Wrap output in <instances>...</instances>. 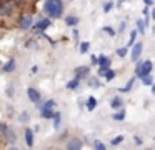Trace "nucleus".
I'll list each match as a JSON object with an SVG mask.
<instances>
[{
    "label": "nucleus",
    "instance_id": "423d86ee",
    "mask_svg": "<svg viewBox=\"0 0 155 150\" xmlns=\"http://www.w3.org/2000/svg\"><path fill=\"white\" fill-rule=\"evenodd\" d=\"M32 27V17L27 15V17H22L20 18V28H28Z\"/></svg>",
    "mask_w": 155,
    "mask_h": 150
},
{
    "label": "nucleus",
    "instance_id": "a211bd4d",
    "mask_svg": "<svg viewBox=\"0 0 155 150\" xmlns=\"http://www.w3.org/2000/svg\"><path fill=\"white\" fill-rule=\"evenodd\" d=\"M122 140H124V137H122V135H118V137H115V138H114V140H112V145H118V143H120V142H122Z\"/></svg>",
    "mask_w": 155,
    "mask_h": 150
},
{
    "label": "nucleus",
    "instance_id": "a878e982",
    "mask_svg": "<svg viewBox=\"0 0 155 150\" xmlns=\"http://www.w3.org/2000/svg\"><path fill=\"white\" fill-rule=\"evenodd\" d=\"M137 25H138V28H140V33H142V32H143V22H142V20H138Z\"/></svg>",
    "mask_w": 155,
    "mask_h": 150
},
{
    "label": "nucleus",
    "instance_id": "6e6552de",
    "mask_svg": "<svg viewBox=\"0 0 155 150\" xmlns=\"http://www.w3.org/2000/svg\"><path fill=\"white\" fill-rule=\"evenodd\" d=\"M25 142H27V145H28V147L34 145V132H32L30 128L25 130Z\"/></svg>",
    "mask_w": 155,
    "mask_h": 150
},
{
    "label": "nucleus",
    "instance_id": "f8f14e48",
    "mask_svg": "<svg viewBox=\"0 0 155 150\" xmlns=\"http://www.w3.org/2000/svg\"><path fill=\"white\" fill-rule=\"evenodd\" d=\"M48 25H50V22H48V20H40V22H38V25H37V28L38 30H45Z\"/></svg>",
    "mask_w": 155,
    "mask_h": 150
},
{
    "label": "nucleus",
    "instance_id": "4be33fe9",
    "mask_svg": "<svg viewBox=\"0 0 155 150\" xmlns=\"http://www.w3.org/2000/svg\"><path fill=\"white\" fill-rule=\"evenodd\" d=\"M107 72H108L107 67H100V72H98V73H100L102 77H105V75H107Z\"/></svg>",
    "mask_w": 155,
    "mask_h": 150
},
{
    "label": "nucleus",
    "instance_id": "412c9836",
    "mask_svg": "<svg viewBox=\"0 0 155 150\" xmlns=\"http://www.w3.org/2000/svg\"><path fill=\"white\" fill-rule=\"evenodd\" d=\"M105 77H107V80H112V78L115 77V72H114V70H108L107 75H105Z\"/></svg>",
    "mask_w": 155,
    "mask_h": 150
},
{
    "label": "nucleus",
    "instance_id": "5701e85b",
    "mask_svg": "<svg viewBox=\"0 0 155 150\" xmlns=\"http://www.w3.org/2000/svg\"><path fill=\"white\" fill-rule=\"evenodd\" d=\"M95 148H98V150H104L105 148V145L102 142H95Z\"/></svg>",
    "mask_w": 155,
    "mask_h": 150
},
{
    "label": "nucleus",
    "instance_id": "7ed1b4c3",
    "mask_svg": "<svg viewBox=\"0 0 155 150\" xmlns=\"http://www.w3.org/2000/svg\"><path fill=\"white\" fill-rule=\"evenodd\" d=\"M140 53H142V43H135L134 50H132V60H134V62H137L138 57H140Z\"/></svg>",
    "mask_w": 155,
    "mask_h": 150
},
{
    "label": "nucleus",
    "instance_id": "ddd939ff",
    "mask_svg": "<svg viewBox=\"0 0 155 150\" xmlns=\"http://www.w3.org/2000/svg\"><path fill=\"white\" fill-rule=\"evenodd\" d=\"M98 63H100V67H108L110 60H108L107 57H100V58H98Z\"/></svg>",
    "mask_w": 155,
    "mask_h": 150
},
{
    "label": "nucleus",
    "instance_id": "aec40b11",
    "mask_svg": "<svg viewBox=\"0 0 155 150\" xmlns=\"http://www.w3.org/2000/svg\"><path fill=\"white\" fill-rule=\"evenodd\" d=\"M120 105H122L120 98H114V100H112V107H115V108H117V107H120Z\"/></svg>",
    "mask_w": 155,
    "mask_h": 150
},
{
    "label": "nucleus",
    "instance_id": "7c9ffc66",
    "mask_svg": "<svg viewBox=\"0 0 155 150\" xmlns=\"http://www.w3.org/2000/svg\"><path fill=\"white\" fill-rule=\"evenodd\" d=\"M135 143H138V145L142 143V138H140V137H135Z\"/></svg>",
    "mask_w": 155,
    "mask_h": 150
},
{
    "label": "nucleus",
    "instance_id": "1a4fd4ad",
    "mask_svg": "<svg viewBox=\"0 0 155 150\" xmlns=\"http://www.w3.org/2000/svg\"><path fill=\"white\" fill-rule=\"evenodd\" d=\"M14 68H15V62H14V60H8V62L4 65V72H12Z\"/></svg>",
    "mask_w": 155,
    "mask_h": 150
},
{
    "label": "nucleus",
    "instance_id": "cd10ccee",
    "mask_svg": "<svg viewBox=\"0 0 155 150\" xmlns=\"http://www.w3.org/2000/svg\"><path fill=\"white\" fill-rule=\"evenodd\" d=\"M142 78H143V82H145V83H152L150 77H147V75H145V77H142Z\"/></svg>",
    "mask_w": 155,
    "mask_h": 150
},
{
    "label": "nucleus",
    "instance_id": "393cba45",
    "mask_svg": "<svg viewBox=\"0 0 155 150\" xmlns=\"http://www.w3.org/2000/svg\"><path fill=\"white\" fill-rule=\"evenodd\" d=\"M58 123H60V115L55 113V127H58Z\"/></svg>",
    "mask_w": 155,
    "mask_h": 150
},
{
    "label": "nucleus",
    "instance_id": "9d476101",
    "mask_svg": "<svg viewBox=\"0 0 155 150\" xmlns=\"http://www.w3.org/2000/svg\"><path fill=\"white\" fill-rule=\"evenodd\" d=\"M75 73H77V77L85 75V73H88V67H78V68H75Z\"/></svg>",
    "mask_w": 155,
    "mask_h": 150
},
{
    "label": "nucleus",
    "instance_id": "473e14b6",
    "mask_svg": "<svg viewBox=\"0 0 155 150\" xmlns=\"http://www.w3.org/2000/svg\"><path fill=\"white\" fill-rule=\"evenodd\" d=\"M152 17H153V18H155V10H153V12H152Z\"/></svg>",
    "mask_w": 155,
    "mask_h": 150
},
{
    "label": "nucleus",
    "instance_id": "0eeeda50",
    "mask_svg": "<svg viewBox=\"0 0 155 150\" xmlns=\"http://www.w3.org/2000/svg\"><path fill=\"white\" fill-rule=\"evenodd\" d=\"M27 93H28V97H30L32 102H38V100H40V93H38L35 88H28Z\"/></svg>",
    "mask_w": 155,
    "mask_h": 150
},
{
    "label": "nucleus",
    "instance_id": "bb28decb",
    "mask_svg": "<svg viewBox=\"0 0 155 150\" xmlns=\"http://www.w3.org/2000/svg\"><path fill=\"white\" fill-rule=\"evenodd\" d=\"M50 107H54V100H50V102H47L44 105V108H50Z\"/></svg>",
    "mask_w": 155,
    "mask_h": 150
},
{
    "label": "nucleus",
    "instance_id": "c85d7f7f",
    "mask_svg": "<svg viewBox=\"0 0 155 150\" xmlns=\"http://www.w3.org/2000/svg\"><path fill=\"white\" fill-rule=\"evenodd\" d=\"M115 118H117V120H122V118H124V112L117 113V115H115Z\"/></svg>",
    "mask_w": 155,
    "mask_h": 150
},
{
    "label": "nucleus",
    "instance_id": "dca6fc26",
    "mask_svg": "<svg viewBox=\"0 0 155 150\" xmlns=\"http://www.w3.org/2000/svg\"><path fill=\"white\" fill-rule=\"evenodd\" d=\"M65 22H67V25H75L78 20L75 18V17H67V20H65Z\"/></svg>",
    "mask_w": 155,
    "mask_h": 150
},
{
    "label": "nucleus",
    "instance_id": "9b49d317",
    "mask_svg": "<svg viewBox=\"0 0 155 150\" xmlns=\"http://www.w3.org/2000/svg\"><path fill=\"white\" fill-rule=\"evenodd\" d=\"M42 115H44L45 118H52V117H55V113L52 112L50 108H42Z\"/></svg>",
    "mask_w": 155,
    "mask_h": 150
},
{
    "label": "nucleus",
    "instance_id": "b1692460",
    "mask_svg": "<svg viewBox=\"0 0 155 150\" xmlns=\"http://www.w3.org/2000/svg\"><path fill=\"white\" fill-rule=\"evenodd\" d=\"M117 53H118L120 57H124L125 53H127V48H118V50H117Z\"/></svg>",
    "mask_w": 155,
    "mask_h": 150
},
{
    "label": "nucleus",
    "instance_id": "f3484780",
    "mask_svg": "<svg viewBox=\"0 0 155 150\" xmlns=\"http://www.w3.org/2000/svg\"><path fill=\"white\" fill-rule=\"evenodd\" d=\"M88 47H90V45H88V42H84V43L80 45V52H82V53H85V52L88 50Z\"/></svg>",
    "mask_w": 155,
    "mask_h": 150
},
{
    "label": "nucleus",
    "instance_id": "2f4dec72",
    "mask_svg": "<svg viewBox=\"0 0 155 150\" xmlns=\"http://www.w3.org/2000/svg\"><path fill=\"white\" fill-rule=\"evenodd\" d=\"M90 85H94V87H97L98 83H97V80H90Z\"/></svg>",
    "mask_w": 155,
    "mask_h": 150
},
{
    "label": "nucleus",
    "instance_id": "4468645a",
    "mask_svg": "<svg viewBox=\"0 0 155 150\" xmlns=\"http://www.w3.org/2000/svg\"><path fill=\"white\" fill-rule=\"evenodd\" d=\"M77 87H78V78H75V80L67 83V88H77Z\"/></svg>",
    "mask_w": 155,
    "mask_h": 150
},
{
    "label": "nucleus",
    "instance_id": "39448f33",
    "mask_svg": "<svg viewBox=\"0 0 155 150\" xmlns=\"http://www.w3.org/2000/svg\"><path fill=\"white\" fill-rule=\"evenodd\" d=\"M67 148L68 150H78V148H82V142L78 138H74V140H70V142H68Z\"/></svg>",
    "mask_w": 155,
    "mask_h": 150
},
{
    "label": "nucleus",
    "instance_id": "f03ea898",
    "mask_svg": "<svg viewBox=\"0 0 155 150\" xmlns=\"http://www.w3.org/2000/svg\"><path fill=\"white\" fill-rule=\"evenodd\" d=\"M150 70H152V62H143V63H140V65L137 67V75L138 77H145V75H148L150 73Z\"/></svg>",
    "mask_w": 155,
    "mask_h": 150
},
{
    "label": "nucleus",
    "instance_id": "f257e3e1",
    "mask_svg": "<svg viewBox=\"0 0 155 150\" xmlns=\"http://www.w3.org/2000/svg\"><path fill=\"white\" fill-rule=\"evenodd\" d=\"M62 10H64V5H62L60 0H47L45 2V12L52 18H58L62 15Z\"/></svg>",
    "mask_w": 155,
    "mask_h": 150
},
{
    "label": "nucleus",
    "instance_id": "6ab92c4d",
    "mask_svg": "<svg viewBox=\"0 0 155 150\" xmlns=\"http://www.w3.org/2000/svg\"><path fill=\"white\" fill-rule=\"evenodd\" d=\"M132 85H134V80H128L127 87H124V88H122V92H128V90L132 88Z\"/></svg>",
    "mask_w": 155,
    "mask_h": 150
},
{
    "label": "nucleus",
    "instance_id": "20e7f679",
    "mask_svg": "<svg viewBox=\"0 0 155 150\" xmlns=\"http://www.w3.org/2000/svg\"><path fill=\"white\" fill-rule=\"evenodd\" d=\"M12 8H14V7H12V2H5L4 5H0V13H2V15H8V13L12 12Z\"/></svg>",
    "mask_w": 155,
    "mask_h": 150
},
{
    "label": "nucleus",
    "instance_id": "2eb2a0df",
    "mask_svg": "<svg viewBox=\"0 0 155 150\" xmlns=\"http://www.w3.org/2000/svg\"><path fill=\"white\" fill-rule=\"evenodd\" d=\"M95 103H97V102H95V98H94V97H90V98H88L87 108H88V110H94V108H95Z\"/></svg>",
    "mask_w": 155,
    "mask_h": 150
},
{
    "label": "nucleus",
    "instance_id": "c756f323",
    "mask_svg": "<svg viewBox=\"0 0 155 150\" xmlns=\"http://www.w3.org/2000/svg\"><path fill=\"white\" fill-rule=\"evenodd\" d=\"M112 5H114V3H112V2H110V3H107V5H105V12H108V10L112 8Z\"/></svg>",
    "mask_w": 155,
    "mask_h": 150
}]
</instances>
